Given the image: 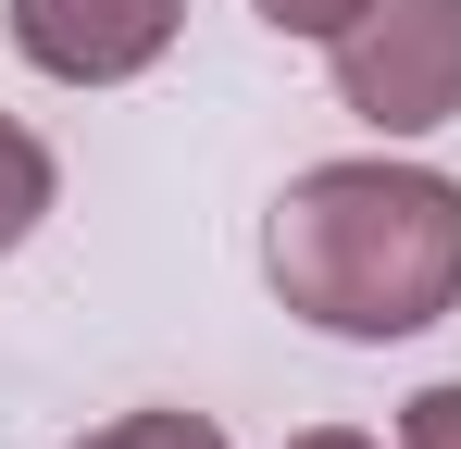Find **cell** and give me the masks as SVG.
<instances>
[{
    "label": "cell",
    "instance_id": "1",
    "mask_svg": "<svg viewBox=\"0 0 461 449\" xmlns=\"http://www.w3.org/2000/svg\"><path fill=\"white\" fill-rule=\"evenodd\" d=\"M262 275L324 337H424L461 312V188L424 162H312L262 224Z\"/></svg>",
    "mask_w": 461,
    "mask_h": 449
},
{
    "label": "cell",
    "instance_id": "2",
    "mask_svg": "<svg viewBox=\"0 0 461 449\" xmlns=\"http://www.w3.org/2000/svg\"><path fill=\"white\" fill-rule=\"evenodd\" d=\"M337 100L375 138H437L461 113V0H362L337 38Z\"/></svg>",
    "mask_w": 461,
    "mask_h": 449
},
{
    "label": "cell",
    "instance_id": "3",
    "mask_svg": "<svg viewBox=\"0 0 461 449\" xmlns=\"http://www.w3.org/2000/svg\"><path fill=\"white\" fill-rule=\"evenodd\" d=\"M0 25L50 87H125L175 50L187 0H0Z\"/></svg>",
    "mask_w": 461,
    "mask_h": 449
},
{
    "label": "cell",
    "instance_id": "4",
    "mask_svg": "<svg viewBox=\"0 0 461 449\" xmlns=\"http://www.w3.org/2000/svg\"><path fill=\"white\" fill-rule=\"evenodd\" d=\"M50 188H63V175H50V150H38V125H13V113H0V262H13V250L38 237V213H50Z\"/></svg>",
    "mask_w": 461,
    "mask_h": 449
},
{
    "label": "cell",
    "instance_id": "5",
    "mask_svg": "<svg viewBox=\"0 0 461 449\" xmlns=\"http://www.w3.org/2000/svg\"><path fill=\"white\" fill-rule=\"evenodd\" d=\"M76 449H225V425H212V412L150 399V412H113V425H100V437H76Z\"/></svg>",
    "mask_w": 461,
    "mask_h": 449
},
{
    "label": "cell",
    "instance_id": "6",
    "mask_svg": "<svg viewBox=\"0 0 461 449\" xmlns=\"http://www.w3.org/2000/svg\"><path fill=\"white\" fill-rule=\"evenodd\" d=\"M249 13H262V25H275V38H324V50H337V38H349V13H362V0H249Z\"/></svg>",
    "mask_w": 461,
    "mask_h": 449
},
{
    "label": "cell",
    "instance_id": "7",
    "mask_svg": "<svg viewBox=\"0 0 461 449\" xmlns=\"http://www.w3.org/2000/svg\"><path fill=\"white\" fill-rule=\"evenodd\" d=\"M399 449H461V387H424L399 412Z\"/></svg>",
    "mask_w": 461,
    "mask_h": 449
},
{
    "label": "cell",
    "instance_id": "8",
    "mask_svg": "<svg viewBox=\"0 0 461 449\" xmlns=\"http://www.w3.org/2000/svg\"><path fill=\"white\" fill-rule=\"evenodd\" d=\"M287 449H375L362 425H312V437H287Z\"/></svg>",
    "mask_w": 461,
    "mask_h": 449
}]
</instances>
